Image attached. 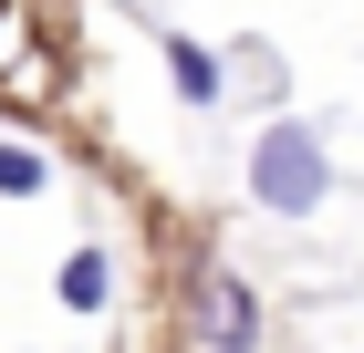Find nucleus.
<instances>
[{"label": "nucleus", "mask_w": 364, "mask_h": 353, "mask_svg": "<svg viewBox=\"0 0 364 353\" xmlns=\"http://www.w3.org/2000/svg\"><path fill=\"white\" fill-rule=\"evenodd\" d=\"M250 197L271 218H312V208H323V197H333V146H323V125L281 114L271 136L250 146Z\"/></svg>", "instance_id": "f257e3e1"}, {"label": "nucleus", "mask_w": 364, "mask_h": 353, "mask_svg": "<svg viewBox=\"0 0 364 353\" xmlns=\"http://www.w3.org/2000/svg\"><path fill=\"white\" fill-rule=\"evenodd\" d=\"M188 322H198V353H260V291L208 260L198 291H188Z\"/></svg>", "instance_id": "f03ea898"}, {"label": "nucleus", "mask_w": 364, "mask_h": 353, "mask_svg": "<svg viewBox=\"0 0 364 353\" xmlns=\"http://www.w3.org/2000/svg\"><path fill=\"white\" fill-rule=\"evenodd\" d=\"M167 83H177V104H219V94H229V63L208 53V42H188V31H167Z\"/></svg>", "instance_id": "7ed1b4c3"}, {"label": "nucleus", "mask_w": 364, "mask_h": 353, "mask_svg": "<svg viewBox=\"0 0 364 353\" xmlns=\"http://www.w3.org/2000/svg\"><path fill=\"white\" fill-rule=\"evenodd\" d=\"M63 301H73V312H105L114 301V260L105 249H73V260H63Z\"/></svg>", "instance_id": "20e7f679"}, {"label": "nucleus", "mask_w": 364, "mask_h": 353, "mask_svg": "<svg viewBox=\"0 0 364 353\" xmlns=\"http://www.w3.org/2000/svg\"><path fill=\"white\" fill-rule=\"evenodd\" d=\"M53 188V156L42 146H0V197H42Z\"/></svg>", "instance_id": "39448f33"}]
</instances>
